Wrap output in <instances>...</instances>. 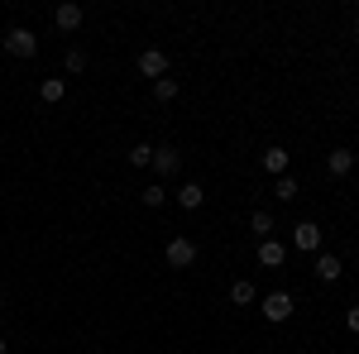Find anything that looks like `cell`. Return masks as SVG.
<instances>
[{"mask_svg":"<svg viewBox=\"0 0 359 354\" xmlns=\"http://www.w3.org/2000/svg\"><path fill=\"white\" fill-rule=\"evenodd\" d=\"M168 264H172V268H192L196 264V245L187 235H172V240H168Z\"/></svg>","mask_w":359,"mask_h":354,"instance_id":"3","label":"cell"},{"mask_svg":"<svg viewBox=\"0 0 359 354\" xmlns=\"http://www.w3.org/2000/svg\"><path fill=\"white\" fill-rule=\"evenodd\" d=\"M350 168H355V154H350V149H335V154H326V172H331V177H345Z\"/></svg>","mask_w":359,"mask_h":354,"instance_id":"11","label":"cell"},{"mask_svg":"<svg viewBox=\"0 0 359 354\" xmlns=\"http://www.w3.org/2000/svg\"><path fill=\"white\" fill-rule=\"evenodd\" d=\"M345 326H350V330L359 335V306H350V311H345Z\"/></svg>","mask_w":359,"mask_h":354,"instance_id":"21","label":"cell"},{"mask_svg":"<svg viewBox=\"0 0 359 354\" xmlns=\"http://www.w3.org/2000/svg\"><path fill=\"white\" fill-rule=\"evenodd\" d=\"M5 53H15V57H34L39 53V34L25 25H15L10 34H5Z\"/></svg>","mask_w":359,"mask_h":354,"instance_id":"1","label":"cell"},{"mask_svg":"<svg viewBox=\"0 0 359 354\" xmlns=\"http://www.w3.org/2000/svg\"><path fill=\"white\" fill-rule=\"evenodd\" d=\"M292 249L321 254V225H316V220H297V225H292Z\"/></svg>","mask_w":359,"mask_h":354,"instance_id":"2","label":"cell"},{"mask_svg":"<svg viewBox=\"0 0 359 354\" xmlns=\"http://www.w3.org/2000/svg\"><path fill=\"white\" fill-rule=\"evenodd\" d=\"M249 230H254L259 240H273V216H269V211H254V216H249Z\"/></svg>","mask_w":359,"mask_h":354,"instance_id":"15","label":"cell"},{"mask_svg":"<svg viewBox=\"0 0 359 354\" xmlns=\"http://www.w3.org/2000/svg\"><path fill=\"white\" fill-rule=\"evenodd\" d=\"M139 201H144L149 211H158V206H163V201H168V191L158 187V182H154V187H144V191H139Z\"/></svg>","mask_w":359,"mask_h":354,"instance_id":"17","label":"cell"},{"mask_svg":"<svg viewBox=\"0 0 359 354\" xmlns=\"http://www.w3.org/2000/svg\"><path fill=\"white\" fill-rule=\"evenodd\" d=\"M254 297H259V292H254V282H249V278H240V282H230V301H235V306H249Z\"/></svg>","mask_w":359,"mask_h":354,"instance_id":"14","label":"cell"},{"mask_svg":"<svg viewBox=\"0 0 359 354\" xmlns=\"http://www.w3.org/2000/svg\"><path fill=\"white\" fill-rule=\"evenodd\" d=\"M259 311H264L269 321H287V316H292V297H287V292H269V297L259 301Z\"/></svg>","mask_w":359,"mask_h":354,"instance_id":"5","label":"cell"},{"mask_svg":"<svg viewBox=\"0 0 359 354\" xmlns=\"http://www.w3.org/2000/svg\"><path fill=\"white\" fill-rule=\"evenodd\" d=\"M259 163H264L269 177H287V149H264V154H259Z\"/></svg>","mask_w":359,"mask_h":354,"instance_id":"8","label":"cell"},{"mask_svg":"<svg viewBox=\"0 0 359 354\" xmlns=\"http://www.w3.org/2000/svg\"><path fill=\"white\" fill-rule=\"evenodd\" d=\"M283 259H287V245H278V240H259V264H264V268H283Z\"/></svg>","mask_w":359,"mask_h":354,"instance_id":"9","label":"cell"},{"mask_svg":"<svg viewBox=\"0 0 359 354\" xmlns=\"http://www.w3.org/2000/svg\"><path fill=\"white\" fill-rule=\"evenodd\" d=\"M130 163L149 168V163H154V144H135V149H130Z\"/></svg>","mask_w":359,"mask_h":354,"instance_id":"18","label":"cell"},{"mask_svg":"<svg viewBox=\"0 0 359 354\" xmlns=\"http://www.w3.org/2000/svg\"><path fill=\"white\" fill-rule=\"evenodd\" d=\"M154 96H158V101H177V82H172V77H158V82H154Z\"/></svg>","mask_w":359,"mask_h":354,"instance_id":"19","label":"cell"},{"mask_svg":"<svg viewBox=\"0 0 359 354\" xmlns=\"http://www.w3.org/2000/svg\"><path fill=\"white\" fill-rule=\"evenodd\" d=\"M139 72H144L149 82L168 77V53H163V48H144V53H139Z\"/></svg>","mask_w":359,"mask_h":354,"instance_id":"4","label":"cell"},{"mask_svg":"<svg viewBox=\"0 0 359 354\" xmlns=\"http://www.w3.org/2000/svg\"><path fill=\"white\" fill-rule=\"evenodd\" d=\"M62 62H67V72H86V53H82V48H67Z\"/></svg>","mask_w":359,"mask_h":354,"instance_id":"20","label":"cell"},{"mask_svg":"<svg viewBox=\"0 0 359 354\" xmlns=\"http://www.w3.org/2000/svg\"><path fill=\"white\" fill-rule=\"evenodd\" d=\"M340 268H345V264H340L335 254H316V278H321V282H335Z\"/></svg>","mask_w":359,"mask_h":354,"instance_id":"12","label":"cell"},{"mask_svg":"<svg viewBox=\"0 0 359 354\" xmlns=\"http://www.w3.org/2000/svg\"><path fill=\"white\" fill-rule=\"evenodd\" d=\"M0 354H5V340H0Z\"/></svg>","mask_w":359,"mask_h":354,"instance_id":"23","label":"cell"},{"mask_svg":"<svg viewBox=\"0 0 359 354\" xmlns=\"http://www.w3.org/2000/svg\"><path fill=\"white\" fill-rule=\"evenodd\" d=\"M355 34H359V15H355Z\"/></svg>","mask_w":359,"mask_h":354,"instance_id":"22","label":"cell"},{"mask_svg":"<svg viewBox=\"0 0 359 354\" xmlns=\"http://www.w3.org/2000/svg\"><path fill=\"white\" fill-rule=\"evenodd\" d=\"M297 191H302V187H297V177H278V182H273L278 201H297Z\"/></svg>","mask_w":359,"mask_h":354,"instance_id":"16","label":"cell"},{"mask_svg":"<svg viewBox=\"0 0 359 354\" xmlns=\"http://www.w3.org/2000/svg\"><path fill=\"white\" fill-rule=\"evenodd\" d=\"M182 168V154L172 149V144H163V149H154V172H163V177H172Z\"/></svg>","mask_w":359,"mask_h":354,"instance_id":"7","label":"cell"},{"mask_svg":"<svg viewBox=\"0 0 359 354\" xmlns=\"http://www.w3.org/2000/svg\"><path fill=\"white\" fill-rule=\"evenodd\" d=\"M39 96H43L48 106H57V101L67 96V82H62V77H48V82H39Z\"/></svg>","mask_w":359,"mask_h":354,"instance_id":"13","label":"cell"},{"mask_svg":"<svg viewBox=\"0 0 359 354\" xmlns=\"http://www.w3.org/2000/svg\"><path fill=\"white\" fill-rule=\"evenodd\" d=\"M53 20H57V29H62V34H72V29H82V5H77V0H67V5H57L53 10Z\"/></svg>","mask_w":359,"mask_h":354,"instance_id":"6","label":"cell"},{"mask_svg":"<svg viewBox=\"0 0 359 354\" xmlns=\"http://www.w3.org/2000/svg\"><path fill=\"white\" fill-rule=\"evenodd\" d=\"M201 201H206V187H201V182H182V187H177V206H182V211H196Z\"/></svg>","mask_w":359,"mask_h":354,"instance_id":"10","label":"cell"}]
</instances>
